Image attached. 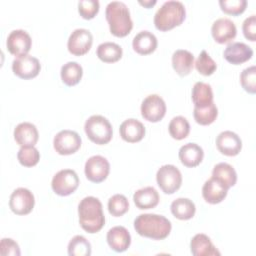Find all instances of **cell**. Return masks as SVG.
<instances>
[{"instance_id": "cell-18", "label": "cell", "mask_w": 256, "mask_h": 256, "mask_svg": "<svg viewBox=\"0 0 256 256\" xmlns=\"http://www.w3.org/2000/svg\"><path fill=\"white\" fill-rule=\"evenodd\" d=\"M228 192V188L215 177L208 179L202 187V196L204 200L210 204H217L224 200Z\"/></svg>"}, {"instance_id": "cell-9", "label": "cell", "mask_w": 256, "mask_h": 256, "mask_svg": "<svg viewBox=\"0 0 256 256\" xmlns=\"http://www.w3.org/2000/svg\"><path fill=\"white\" fill-rule=\"evenodd\" d=\"M53 146L60 155H70L75 153L81 146V137L72 130H62L56 134Z\"/></svg>"}, {"instance_id": "cell-32", "label": "cell", "mask_w": 256, "mask_h": 256, "mask_svg": "<svg viewBox=\"0 0 256 256\" xmlns=\"http://www.w3.org/2000/svg\"><path fill=\"white\" fill-rule=\"evenodd\" d=\"M218 115V109L214 102L205 107H194L193 116L200 125H209L213 123Z\"/></svg>"}, {"instance_id": "cell-3", "label": "cell", "mask_w": 256, "mask_h": 256, "mask_svg": "<svg viewBox=\"0 0 256 256\" xmlns=\"http://www.w3.org/2000/svg\"><path fill=\"white\" fill-rule=\"evenodd\" d=\"M110 32L116 37H124L130 33L133 22L130 11L125 3L120 1L109 2L105 11Z\"/></svg>"}, {"instance_id": "cell-35", "label": "cell", "mask_w": 256, "mask_h": 256, "mask_svg": "<svg viewBox=\"0 0 256 256\" xmlns=\"http://www.w3.org/2000/svg\"><path fill=\"white\" fill-rule=\"evenodd\" d=\"M18 161L25 167L35 166L40 159V153L34 146H22L17 153Z\"/></svg>"}, {"instance_id": "cell-30", "label": "cell", "mask_w": 256, "mask_h": 256, "mask_svg": "<svg viewBox=\"0 0 256 256\" xmlns=\"http://www.w3.org/2000/svg\"><path fill=\"white\" fill-rule=\"evenodd\" d=\"M122 48L114 42H104L97 47L98 58L105 63H114L121 59Z\"/></svg>"}, {"instance_id": "cell-5", "label": "cell", "mask_w": 256, "mask_h": 256, "mask_svg": "<svg viewBox=\"0 0 256 256\" xmlns=\"http://www.w3.org/2000/svg\"><path fill=\"white\" fill-rule=\"evenodd\" d=\"M87 137L98 145L107 144L113 135L112 125L109 120L101 115L90 116L84 125Z\"/></svg>"}, {"instance_id": "cell-28", "label": "cell", "mask_w": 256, "mask_h": 256, "mask_svg": "<svg viewBox=\"0 0 256 256\" xmlns=\"http://www.w3.org/2000/svg\"><path fill=\"white\" fill-rule=\"evenodd\" d=\"M192 101L195 107H205L213 102V92L209 84L196 82L192 88Z\"/></svg>"}, {"instance_id": "cell-6", "label": "cell", "mask_w": 256, "mask_h": 256, "mask_svg": "<svg viewBox=\"0 0 256 256\" xmlns=\"http://www.w3.org/2000/svg\"><path fill=\"white\" fill-rule=\"evenodd\" d=\"M156 180L158 186L165 194H173L182 184V175L176 166L167 164L158 169Z\"/></svg>"}, {"instance_id": "cell-11", "label": "cell", "mask_w": 256, "mask_h": 256, "mask_svg": "<svg viewBox=\"0 0 256 256\" xmlns=\"http://www.w3.org/2000/svg\"><path fill=\"white\" fill-rule=\"evenodd\" d=\"M84 171L89 181L100 183L107 178L110 171V164L105 157L95 155L86 161Z\"/></svg>"}, {"instance_id": "cell-12", "label": "cell", "mask_w": 256, "mask_h": 256, "mask_svg": "<svg viewBox=\"0 0 256 256\" xmlns=\"http://www.w3.org/2000/svg\"><path fill=\"white\" fill-rule=\"evenodd\" d=\"M93 43V36L91 32L84 28L75 29L69 36L67 48L69 52L75 56H82L86 54Z\"/></svg>"}, {"instance_id": "cell-15", "label": "cell", "mask_w": 256, "mask_h": 256, "mask_svg": "<svg viewBox=\"0 0 256 256\" xmlns=\"http://www.w3.org/2000/svg\"><path fill=\"white\" fill-rule=\"evenodd\" d=\"M211 34L216 42L224 44L235 38L237 29L232 20L228 18H219L213 22L211 27Z\"/></svg>"}, {"instance_id": "cell-29", "label": "cell", "mask_w": 256, "mask_h": 256, "mask_svg": "<svg viewBox=\"0 0 256 256\" xmlns=\"http://www.w3.org/2000/svg\"><path fill=\"white\" fill-rule=\"evenodd\" d=\"M212 176L221 181L228 189L236 184L237 174L235 169L228 163L221 162L214 166Z\"/></svg>"}, {"instance_id": "cell-4", "label": "cell", "mask_w": 256, "mask_h": 256, "mask_svg": "<svg viewBox=\"0 0 256 256\" xmlns=\"http://www.w3.org/2000/svg\"><path fill=\"white\" fill-rule=\"evenodd\" d=\"M185 6L180 1H166L154 15L155 27L160 31H168L179 26L185 19Z\"/></svg>"}, {"instance_id": "cell-20", "label": "cell", "mask_w": 256, "mask_h": 256, "mask_svg": "<svg viewBox=\"0 0 256 256\" xmlns=\"http://www.w3.org/2000/svg\"><path fill=\"white\" fill-rule=\"evenodd\" d=\"M120 136L123 140L129 143L139 142L145 135L144 125L137 119H127L120 125Z\"/></svg>"}, {"instance_id": "cell-24", "label": "cell", "mask_w": 256, "mask_h": 256, "mask_svg": "<svg viewBox=\"0 0 256 256\" xmlns=\"http://www.w3.org/2000/svg\"><path fill=\"white\" fill-rule=\"evenodd\" d=\"M157 38L150 31L144 30L139 32L132 41L133 49L141 55H148L155 51L157 48Z\"/></svg>"}, {"instance_id": "cell-7", "label": "cell", "mask_w": 256, "mask_h": 256, "mask_svg": "<svg viewBox=\"0 0 256 256\" xmlns=\"http://www.w3.org/2000/svg\"><path fill=\"white\" fill-rule=\"evenodd\" d=\"M51 186L57 195H70L79 186L78 175L72 169H62L53 176Z\"/></svg>"}, {"instance_id": "cell-1", "label": "cell", "mask_w": 256, "mask_h": 256, "mask_svg": "<svg viewBox=\"0 0 256 256\" xmlns=\"http://www.w3.org/2000/svg\"><path fill=\"white\" fill-rule=\"evenodd\" d=\"M134 228L136 232L143 236L154 240H163L171 232V222L164 216L152 213L140 214L134 220Z\"/></svg>"}, {"instance_id": "cell-21", "label": "cell", "mask_w": 256, "mask_h": 256, "mask_svg": "<svg viewBox=\"0 0 256 256\" xmlns=\"http://www.w3.org/2000/svg\"><path fill=\"white\" fill-rule=\"evenodd\" d=\"M39 138L36 126L30 122H22L14 129V139L22 146H34Z\"/></svg>"}, {"instance_id": "cell-31", "label": "cell", "mask_w": 256, "mask_h": 256, "mask_svg": "<svg viewBox=\"0 0 256 256\" xmlns=\"http://www.w3.org/2000/svg\"><path fill=\"white\" fill-rule=\"evenodd\" d=\"M60 74L63 83L67 86H74L80 82L83 75V69L77 62L70 61L61 67Z\"/></svg>"}, {"instance_id": "cell-27", "label": "cell", "mask_w": 256, "mask_h": 256, "mask_svg": "<svg viewBox=\"0 0 256 256\" xmlns=\"http://www.w3.org/2000/svg\"><path fill=\"white\" fill-rule=\"evenodd\" d=\"M172 214L180 220L191 219L196 211L195 204L192 200L188 198H177L171 203Z\"/></svg>"}, {"instance_id": "cell-17", "label": "cell", "mask_w": 256, "mask_h": 256, "mask_svg": "<svg viewBox=\"0 0 256 256\" xmlns=\"http://www.w3.org/2000/svg\"><path fill=\"white\" fill-rule=\"evenodd\" d=\"M223 56L229 63L239 65L251 59L253 56V50L245 43L232 42L225 48Z\"/></svg>"}, {"instance_id": "cell-37", "label": "cell", "mask_w": 256, "mask_h": 256, "mask_svg": "<svg viewBox=\"0 0 256 256\" xmlns=\"http://www.w3.org/2000/svg\"><path fill=\"white\" fill-rule=\"evenodd\" d=\"M195 67L200 74L204 76H209L215 72L217 64L210 57L206 50H202L195 62Z\"/></svg>"}, {"instance_id": "cell-25", "label": "cell", "mask_w": 256, "mask_h": 256, "mask_svg": "<svg viewBox=\"0 0 256 256\" xmlns=\"http://www.w3.org/2000/svg\"><path fill=\"white\" fill-rule=\"evenodd\" d=\"M194 65V56L188 50L178 49L172 55V66L175 72L180 76L188 75Z\"/></svg>"}, {"instance_id": "cell-38", "label": "cell", "mask_w": 256, "mask_h": 256, "mask_svg": "<svg viewBox=\"0 0 256 256\" xmlns=\"http://www.w3.org/2000/svg\"><path fill=\"white\" fill-rule=\"evenodd\" d=\"M240 82L243 89L251 94L256 93V67L245 68L240 74Z\"/></svg>"}, {"instance_id": "cell-10", "label": "cell", "mask_w": 256, "mask_h": 256, "mask_svg": "<svg viewBox=\"0 0 256 256\" xmlns=\"http://www.w3.org/2000/svg\"><path fill=\"white\" fill-rule=\"evenodd\" d=\"M166 113V104L157 94L147 96L141 104V115L149 122L160 121Z\"/></svg>"}, {"instance_id": "cell-41", "label": "cell", "mask_w": 256, "mask_h": 256, "mask_svg": "<svg viewBox=\"0 0 256 256\" xmlns=\"http://www.w3.org/2000/svg\"><path fill=\"white\" fill-rule=\"evenodd\" d=\"M0 253L2 256H19L20 248L11 238H3L0 243Z\"/></svg>"}, {"instance_id": "cell-8", "label": "cell", "mask_w": 256, "mask_h": 256, "mask_svg": "<svg viewBox=\"0 0 256 256\" xmlns=\"http://www.w3.org/2000/svg\"><path fill=\"white\" fill-rule=\"evenodd\" d=\"M35 204L33 193L27 188H17L10 195L9 207L17 215L29 214Z\"/></svg>"}, {"instance_id": "cell-22", "label": "cell", "mask_w": 256, "mask_h": 256, "mask_svg": "<svg viewBox=\"0 0 256 256\" xmlns=\"http://www.w3.org/2000/svg\"><path fill=\"white\" fill-rule=\"evenodd\" d=\"M178 156L184 166L192 168L198 166L202 162L204 152L196 143H187L179 149Z\"/></svg>"}, {"instance_id": "cell-40", "label": "cell", "mask_w": 256, "mask_h": 256, "mask_svg": "<svg viewBox=\"0 0 256 256\" xmlns=\"http://www.w3.org/2000/svg\"><path fill=\"white\" fill-rule=\"evenodd\" d=\"M78 11L84 19H92L99 11V1L81 0L78 2Z\"/></svg>"}, {"instance_id": "cell-43", "label": "cell", "mask_w": 256, "mask_h": 256, "mask_svg": "<svg viewBox=\"0 0 256 256\" xmlns=\"http://www.w3.org/2000/svg\"><path fill=\"white\" fill-rule=\"evenodd\" d=\"M139 3H140L141 5H144L145 7H150V6H153L154 4H156V1H155V0H153V1H144V2L139 1Z\"/></svg>"}, {"instance_id": "cell-36", "label": "cell", "mask_w": 256, "mask_h": 256, "mask_svg": "<svg viewBox=\"0 0 256 256\" xmlns=\"http://www.w3.org/2000/svg\"><path fill=\"white\" fill-rule=\"evenodd\" d=\"M129 209L128 199L122 194H115L108 200V211L112 216L120 217Z\"/></svg>"}, {"instance_id": "cell-42", "label": "cell", "mask_w": 256, "mask_h": 256, "mask_svg": "<svg viewBox=\"0 0 256 256\" xmlns=\"http://www.w3.org/2000/svg\"><path fill=\"white\" fill-rule=\"evenodd\" d=\"M243 34L246 39L254 42L256 39V16L253 14L247 17L242 25Z\"/></svg>"}, {"instance_id": "cell-23", "label": "cell", "mask_w": 256, "mask_h": 256, "mask_svg": "<svg viewBox=\"0 0 256 256\" xmlns=\"http://www.w3.org/2000/svg\"><path fill=\"white\" fill-rule=\"evenodd\" d=\"M190 250L194 256H215L220 252L211 242L210 238L202 233L196 234L190 242Z\"/></svg>"}, {"instance_id": "cell-16", "label": "cell", "mask_w": 256, "mask_h": 256, "mask_svg": "<svg viewBox=\"0 0 256 256\" xmlns=\"http://www.w3.org/2000/svg\"><path fill=\"white\" fill-rule=\"evenodd\" d=\"M218 150L226 156H236L242 149L240 137L232 131H223L216 138Z\"/></svg>"}, {"instance_id": "cell-33", "label": "cell", "mask_w": 256, "mask_h": 256, "mask_svg": "<svg viewBox=\"0 0 256 256\" xmlns=\"http://www.w3.org/2000/svg\"><path fill=\"white\" fill-rule=\"evenodd\" d=\"M168 130L172 138L182 140L188 136L190 132V124L185 117L176 116L170 121Z\"/></svg>"}, {"instance_id": "cell-34", "label": "cell", "mask_w": 256, "mask_h": 256, "mask_svg": "<svg viewBox=\"0 0 256 256\" xmlns=\"http://www.w3.org/2000/svg\"><path fill=\"white\" fill-rule=\"evenodd\" d=\"M68 254L70 256H89L91 255V244L85 237L76 235L68 244Z\"/></svg>"}, {"instance_id": "cell-39", "label": "cell", "mask_w": 256, "mask_h": 256, "mask_svg": "<svg viewBox=\"0 0 256 256\" xmlns=\"http://www.w3.org/2000/svg\"><path fill=\"white\" fill-rule=\"evenodd\" d=\"M221 10L230 15H239L243 13L247 6L246 0H220Z\"/></svg>"}, {"instance_id": "cell-19", "label": "cell", "mask_w": 256, "mask_h": 256, "mask_svg": "<svg viewBox=\"0 0 256 256\" xmlns=\"http://www.w3.org/2000/svg\"><path fill=\"white\" fill-rule=\"evenodd\" d=\"M107 242L115 252H124L131 244V236L125 227L115 226L107 232Z\"/></svg>"}, {"instance_id": "cell-14", "label": "cell", "mask_w": 256, "mask_h": 256, "mask_svg": "<svg viewBox=\"0 0 256 256\" xmlns=\"http://www.w3.org/2000/svg\"><path fill=\"white\" fill-rule=\"evenodd\" d=\"M32 45V40L30 35L21 29L13 30L7 37L6 46L8 51L15 56L21 57L27 55L30 51Z\"/></svg>"}, {"instance_id": "cell-26", "label": "cell", "mask_w": 256, "mask_h": 256, "mask_svg": "<svg viewBox=\"0 0 256 256\" xmlns=\"http://www.w3.org/2000/svg\"><path fill=\"white\" fill-rule=\"evenodd\" d=\"M133 200L139 209H151L159 203V194L154 187L148 186L137 190L133 195Z\"/></svg>"}, {"instance_id": "cell-2", "label": "cell", "mask_w": 256, "mask_h": 256, "mask_svg": "<svg viewBox=\"0 0 256 256\" xmlns=\"http://www.w3.org/2000/svg\"><path fill=\"white\" fill-rule=\"evenodd\" d=\"M79 223L88 233H96L105 224V216L100 200L93 196L83 198L78 205Z\"/></svg>"}, {"instance_id": "cell-13", "label": "cell", "mask_w": 256, "mask_h": 256, "mask_svg": "<svg viewBox=\"0 0 256 256\" xmlns=\"http://www.w3.org/2000/svg\"><path fill=\"white\" fill-rule=\"evenodd\" d=\"M40 69L41 65L39 60L30 55L17 57L12 62L13 73L22 79H32L36 77Z\"/></svg>"}]
</instances>
